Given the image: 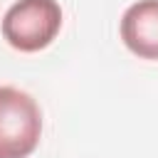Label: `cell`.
Listing matches in <instances>:
<instances>
[{
	"label": "cell",
	"instance_id": "obj_1",
	"mask_svg": "<svg viewBox=\"0 0 158 158\" xmlns=\"http://www.w3.org/2000/svg\"><path fill=\"white\" fill-rule=\"evenodd\" d=\"M2 40L17 52H40L54 42L62 30V7L57 0H17L2 17Z\"/></svg>",
	"mask_w": 158,
	"mask_h": 158
},
{
	"label": "cell",
	"instance_id": "obj_2",
	"mask_svg": "<svg viewBox=\"0 0 158 158\" xmlns=\"http://www.w3.org/2000/svg\"><path fill=\"white\" fill-rule=\"evenodd\" d=\"M40 138L42 111L37 101L17 86H0V158H27Z\"/></svg>",
	"mask_w": 158,
	"mask_h": 158
},
{
	"label": "cell",
	"instance_id": "obj_3",
	"mask_svg": "<svg viewBox=\"0 0 158 158\" xmlns=\"http://www.w3.org/2000/svg\"><path fill=\"white\" fill-rule=\"evenodd\" d=\"M121 42L138 59H158V0H138L118 22Z\"/></svg>",
	"mask_w": 158,
	"mask_h": 158
}]
</instances>
